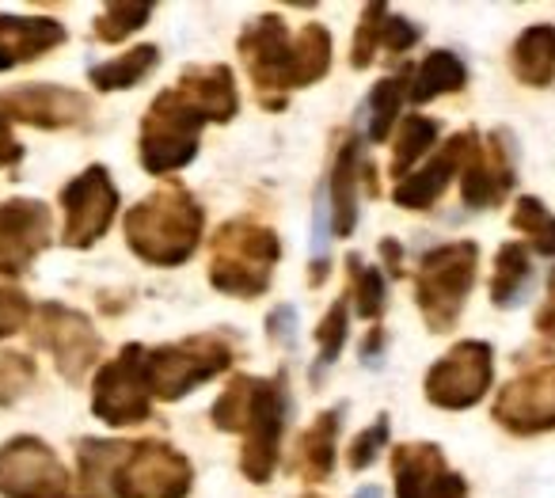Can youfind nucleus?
<instances>
[{"mask_svg": "<svg viewBox=\"0 0 555 498\" xmlns=\"http://www.w3.org/2000/svg\"><path fill=\"white\" fill-rule=\"evenodd\" d=\"M126 247L149 267H183L194 259L206 232V209L186 187L164 183L126 209Z\"/></svg>", "mask_w": 555, "mask_h": 498, "instance_id": "1", "label": "nucleus"}, {"mask_svg": "<svg viewBox=\"0 0 555 498\" xmlns=\"http://www.w3.org/2000/svg\"><path fill=\"white\" fill-rule=\"evenodd\" d=\"M278 263H282V240L255 217H229L209 240V285L224 297H262Z\"/></svg>", "mask_w": 555, "mask_h": 498, "instance_id": "2", "label": "nucleus"}, {"mask_svg": "<svg viewBox=\"0 0 555 498\" xmlns=\"http://www.w3.org/2000/svg\"><path fill=\"white\" fill-rule=\"evenodd\" d=\"M479 244L476 240H453L423 255L415 270V301L423 323L434 335H449L464 316L468 293L476 285Z\"/></svg>", "mask_w": 555, "mask_h": 498, "instance_id": "3", "label": "nucleus"}, {"mask_svg": "<svg viewBox=\"0 0 555 498\" xmlns=\"http://www.w3.org/2000/svg\"><path fill=\"white\" fill-rule=\"evenodd\" d=\"M236 361V346L224 331H202V335L164 343L149 350V381H153V399L176 404V399L198 392L214 376L229 373Z\"/></svg>", "mask_w": 555, "mask_h": 498, "instance_id": "4", "label": "nucleus"}, {"mask_svg": "<svg viewBox=\"0 0 555 498\" xmlns=\"http://www.w3.org/2000/svg\"><path fill=\"white\" fill-rule=\"evenodd\" d=\"M202 126H206V118L176 88L156 92V100L149 103L145 118H141V138H138L141 168L149 176H171V171L194 164L202 145Z\"/></svg>", "mask_w": 555, "mask_h": 498, "instance_id": "5", "label": "nucleus"}, {"mask_svg": "<svg viewBox=\"0 0 555 498\" xmlns=\"http://www.w3.org/2000/svg\"><path fill=\"white\" fill-rule=\"evenodd\" d=\"M236 54L247 65V77L255 85V95L267 111H286V95L297 88L294 69V39H289L286 20L278 12H262L240 31Z\"/></svg>", "mask_w": 555, "mask_h": 498, "instance_id": "6", "label": "nucleus"}, {"mask_svg": "<svg viewBox=\"0 0 555 498\" xmlns=\"http://www.w3.org/2000/svg\"><path fill=\"white\" fill-rule=\"evenodd\" d=\"M194 487V464L176 445L141 437L126 442L111 475L107 498H186Z\"/></svg>", "mask_w": 555, "mask_h": 498, "instance_id": "7", "label": "nucleus"}, {"mask_svg": "<svg viewBox=\"0 0 555 498\" xmlns=\"http://www.w3.org/2000/svg\"><path fill=\"white\" fill-rule=\"evenodd\" d=\"M92 414L111 430L141 426L153 414V381H149V346L126 343L107 366L95 369Z\"/></svg>", "mask_w": 555, "mask_h": 498, "instance_id": "8", "label": "nucleus"}, {"mask_svg": "<svg viewBox=\"0 0 555 498\" xmlns=\"http://www.w3.org/2000/svg\"><path fill=\"white\" fill-rule=\"evenodd\" d=\"M494 381V350L483 339H461L453 343L423 376V396L438 411H468L491 392Z\"/></svg>", "mask_w": 555, "mask_h": 498, "instance_id": "9", "label": "nucleus"}, {"mask_svg": "<svg viewBox=\"0 0 555 498\" xmlns=\"http://www.w3.org/2000/svg\"><path fill=\"white\" fill-rule=\"evenodd\" d=\"M31 343L42 346L54 358L57 373L69 384H85V376L92 373L103 354V339L95 331V323L85 312H77L69 305H57V301H47V305L35 308Z\"/></svg>", "mask_w": 555, "mask_h": 498, "instance_id": "10", "label": "nucleus"}, {"mask_svg": "<svg viewBox=\"0 0 555 498\" xmlns=\"http://www.w3.org/2000/svg\"><path fill=\"white\" fill-rule=\"evenodd\" d=\"M289 419V384L286 373L255 376L251 411L244 426V449H240V472L251 483H270L278 468V449Z\"/></svg>", "mask_w": 555, "mask_h": 498, "instance_id": "11", "label": "nucleus"}, {"mask_svg": "<svg viewBox=\"0 0 555 498\" xmlns=\"http://www.w3.org/2000/svg\"><path fill=\"white\" fill-rule=\"evenodd\" d=\"M62 214H65V229H62V244L73 252H88L107 237L111 221L118 217V187L111 179V171L103 164H92L80 176H73L62 187Z\"/></svg>", "mask_w": 555, "mask_h": 498, "instance_id": "12", "label": "nucleus"}, {"mask_svg": "<svg viewBox=\"0 0 555 498\" xmlns=\"http://www.w3.org/2000/svg\"><path fill=\"white\" fill-rule=\"evenodd\" d=\"M0 495L4 498H69L73 475L42 437L20 434L0 445Z\"/></svg>", "mask_w": 555, "mask_h": 498, "instance_id": "13", "label": "nucleus"}, {"mask_svg": "<svg viewBox=\"0 0 555 498\" xmlns=\"http://www.w3.org/2000/svg\"><path fill=\"white\" fill-rule=\"evenodd\" d=\"M491 419L517 437L547 434L555 430V358L529 366L502 384L491 407Z\"/></svg>", "mask_w": 555, "mask_h": 498, "instance_id": "14", "label": "nucleus"}, {"mask_svg": "<svg viewBox=\"0 0 555 498\" xmlns=\"http://www.w3.org/2000/svg\"><path fill=\"white\" fill-rule=\"evenodd\" d=\"M517 187V145L509 130L479 138L461 168V199L468 209H499Z\"/></svg>", "mask_w": 555, "mask_h": 498, "instance_id": "15", "label": "nucleus"}, {"mask_svg": "<svg viewBox=\"0 0 555 498\" xmlns=\"http://www.w3.org/2000/svg\"><path fill=\"white\" fill-rule=\"evenodd\" d=\"M0 115L35 130H80L92 118V100L62 85H16L0 92Z\"/></svg>", "mask_w": 555, "mask_h": 498, "instance_id": "16", "label": "nucleus"}, {"mask_svg": "<svg viewBox=\"0 0 555 498\" xmlns=\"http://www.w3.org/2000/svg\"><path fill=\"white\" fill-rule=\"evenodd\" d=\"M396 498H468V480L453 472L434 442H403L392 449Z\"/></svg>", "mask_w": 555, "mask_h": 498, "instance_id": "17", "label": "nucleus"}, {"mask_svg": "<svg viewBox=\"0 0 555 498\" xmlns=\"http://www.w3.org/2000/svg\"><path fill=\"white\" fill-rule=\"evenodd\" d=\"M54 237L50 206L39 199H9L0 202V267L20 274L27 270Z\"/></svg>", "mask_w": 555, "mask_h": 498, "instance_id": "18", "label": "nucleus"}, {"mask_svg": "<svg viewBox=\"0 0 555 498\" xmlns=\"http://www.w3.org/2000/svg\"><path fill=\"white\" fill-rule=\"evenodd\" d=\"M476 141H479L476 130L453 133V138H449L446 145L430 156V164H423V168H415L408 179L396 183V191H392L396 206L400 209H430L434 202L449 191V183L461 176L464 161H468V153L476 149Z\"/></svg>", "mask_w": 555, "mask_h": 498, "instance_id": "19", "label": "nucleus"}, {"mask_svg": "<svg viewBox=\"0 0 555 498\" xmlns=\"http://www.w3.org/2000/svg\"><path fill=\"white\" fill-rule=\"evenodd\" d=\"M65 42L69 31L54 16H0V73L39 62Z\"/></svg>", "mask_w": 555, "mask_h": 498, "instance_id": "20", "label": "nucleus"}, {"mask_svg": "<svg viewBox=\"0 0 555 498\" xmlns=\"http://www.w3.org/2000/svg\"><path fill=\"white\" fill-rule=\"evenodd\" d=\"M362 133H350L339 145L332 164V179H327V199H332V237L347 240L358 229V199H362Z\"/></svg>", "mask_w": 555, "mask_h": 498, "instance_id": "21", "label": "nucleus"}, {"mask_svg": "<svg viewBox=\"0 0 555 498\" xmlns=\"http://www.w3.org/2000/svg\"><path fill=\"white\" fill-rule=\"evenodd\" d=\"M176 92L198 111L206 123H232L240 111L236 77L229 65H191L176 80Z\"/></svg>", "mask_w": 555, "mask_h": 498, "instance_id": "22", "label": "nucleus"}, {"mask_svg": "<svg viewBox=\"0 0 555 498\" xmlns=\"http://www.w3.org/2000/svg\"><path fill=\"white\" fill-rule=\"evenodd\" d=\"M347 407H332V411H320L312 419V426L297 437L294 449V472L305 483H324L335 472V442H339V426Z\"/></svg>", "mask_w": 555, "mask_h": 498, "instance_id": "23", "label": "nucleus"}, {"mask_svg": "<svg viewBox=\"0 0 555 498\" xmlns=\"http://www.w3.org/2000/svg\"><path fill=\"white\" fill-rule=\"evenodd\" d=\"M509 73L525 88H547L555 80V27L532 24L509 47Z\"/></svg>", "mask_w": 555, "mask_h": 498, "instance_id": "24", "label": "nucleus"}, {"mask_svg": "<svg viewBox=\"0 0 555 498\" xmlns=\"http://www.w3.org/2000/svg\"><path fill=\"white\" fill-rule=\"evenodd\" d=\"M468 88V65L453 54V50H430L411 73V92L408 103H430L438 95H456Z\"/></svg>", "mask_w": 555, "mask_h": 498, "instance_id": "25", "label": "nucleus"}, {"mask_svg": "<svg viewBox=\"0 0 555 498\" xmlns=\"http://www.w3.org/2000/svg\"><path fill=\"white\" fill-rule=\"evenodd\" d=\"M160 65V50L153 42H141V47H130L122 58H111V62H100L88 69V80H92L95 92H126V88H138L141 80H149V73Z\"/></svg>", "mask_w": 555, "mask_h": 498, "instance_id": "26", "label": "nucleus"}, {"mask_svg": "<svg viewBox=\"0 0 555 498\" xmlns=\"http://www.w3.org/2000/svg\"><path fill=\"white\" fill-rule=\"evenodd\" d=\"M411 73H415V65H403L400 73H388V77H380L377 85H373L365 111H370V141H377V145L380 141H388L396 118H400V107L408 103Z\"/></svg>", "mask_w": 555, "mask_h": 498, "instance_id": "27", "label": "nucleus"}, {"mask_svg": "<svg viewBox=\"0 0 555 498\" xmlns=\"http://www.w3.org/2000/svg\"><path fill=\"white\" fill-rule=\"evenodd\" d=\"M529 278H532V259L525 244H502L494 255V274H491V305L499 308H514L517 301L529 293Z\"/></svg>", "mask_w": 555, "mask_h": 498, "instance_id": "28", "label": "nucleus"}, {"mask_svg": "<svg viewBox=\"0 0 555 498\" xmlns=\"http://www.w3.org/2000/svg\"><path fill=\"white\" fill-rule=\"evenodd\" d=\"M438 130H441L438 118H426V115H408V118H403L400 138H396V145H392V176H396V183H400V179H408L411 171H415V164L430 153V145L438 141Z\"/></svg>", "mask_w": 555, "mask_h": 498, "instance_id": "29", "label": "nucleus"}, {"mask_svg": "<svg viewBox=\"0 0 555 498\" xmlns=\"http://www.w3.org/2000/svg\"><path fill=\"white\" fill-rule=\"evenodd\" d=\"M332 31L324 24H309L294 39V69H297V88L320 85L332 69Z\"/></svg>", "mask_w": 555, "mask_h": 498, "instance_id": "30", "label": "nucleus"}, {"mask_svg": "<svg viewBox=\"0 0 555 498\" xmlns=\"http://www.w3.org/2000/svg\"><path fill=\"white\" fill-rule=\"evenodd\" d=\"M509 225L525 237V247L544 259H555V214L532 194H521L514 202V214H509Z\"/></svg>", "mask_w": 555, "mask_h": 498, "instance_id": "31", "label": "nucleus"}, {"mask_svg": "<svg viewBox=\"0 0 555 498\" xmlns=\"http://www.w3.org/2000/svg\"><path fill=\"white\" fill-rule=\"evenodd\" d=\"M153 0H115L103 4V12L92 20V35L100 42H126L153 20Z\"/></svg>", "mask_w": 555, "mask_h": 498, "instance_id": "32", "label": "nucleus"}, {"mask_svg": "<svg viewBox=\"0 0 555 498\" xmlns=\"http://www.w3.org/2000/svg\"><path fill=\"white\" fill-rule=\"evenodd\" d=\"M347 328H350V293H343V297L332 301V308H327V316L320 320L317 328V361H312V384L324 381L327 369L339 361L343 346H347Z\"/></svg>", "mask_w": 555, "mask_h": 498, "instance_id": "33", "label": "nucleus"}, {"mask_svg": "<svg viewBox=\"0 0 555 498\" xmlns=\"http://www.w3.org/2000/svg\"><path fill=\"white\" fill-rule=\"evenodd\" d=\"M347 274H350V305L358 308V316L380 323L388 305V282L380 267H365L358 255H347Z\"/></svg>", "mask_w": 555, "mask_h": 498, "instance_id": "34", "label": "nucleus"}, {"mask_svg": "<svg viewBox=\"0 0 555 498\" xmlns=\"http://www.w3.org/2000/svg\"><path fill=\"white\" fill-rule=\"evenodd\" d=\"M251 392H255V376L236 373L224 392L217 396V404L209 407V422L224 434H244L247 426V411H251Z\"/></svg>", "mask_w": 555, "mask_h": 498, "instance_id": "35", "label": "nucleus"}, {"mask_svg": "<svg viewBox=\"0 0 555 498\" xmlns=\"http://www.w3.org/2000/svg\"><path fill=\"white\" fill-rule=\"evenodd\" d=\"M31 316H35V305L24 285H20V274L0 267V343L20 335L24 328H31Z\"/></svg>", "mask_w": 555, "mask_h": 498, "instance_id": "36", "label": "nucleus"}, {"mask_svg": "<svg viewBox=\"0 0 555 498\" xmlns=\"http://www.w3.org/2000/svg\"><path fill=\"white\" fill-rule=\"evenodd\" d=\"M385 20H388V4L385 0H373L362 9V20L354 27V42H350V65L354 69H370L373 58L380 50V31H385Z\"/></svg>", "mask_w": 555, "mask_h": 498, "instance_id": "37", "label": "nucleus"}, {"mask_svg": "<svg viewBox=\"0 0 555 498\" xmlns=\"http://www.w3.org/2000/svg\"><path fill=\"white\" fill-rule=\"evenodd\" d=\"M35 358L24 350H0V407H12L35 388Z\"/></svg>", "mask_w": 555, "mask_h": 498, "instance_id": "38", "label": "nucleus"}, {"mask_svg": "<svg viewBox=\"0 0 555 498\" xmlns=\"http://www.w3.org/2000/svg\"><path fill=\"white\" fill-rule=\"evenodd\" d=\"M388 430H392V419L380 411L377 419H373V426H365L362 434L354 437V445H350V452H347L350 472H365V468L377 460V452L388 445Z\"/></svg>", "mask_w": 555, "mask_h": 498, "instance_id": "39", "label": "nucleus"}, {"mask_svg": "<svg viewBox=\"0 0 555 498\" xmlns=\"http://www.w3.org/2000/svg\"><path fill=\"white\" fill-rule=\"evenodd\" d=\"M418 39H423V31H418L408 16H392V12H388L385 31H380V47H385L388 54H403V50H411Z\"/></svg>", "mask_w": 555, "mask_h": 498, "instance_id": "40", "label": "nucleus"}, {"mask_svg": "<svg viewBox=\"0 0 555 498\" xmlns=\"http://www.w3.org/2000/svg\"><path fill=\"white\" fill-rule=\"evenodd\" d=\"M267 335H270V343H278V346H294V339H297V308L294 305L274 308V312L267 316Z\"/></svg>", "mask_w": 555, "mask_h": 498, "instance_id": "41", "label": "nucleus"}, {"mask_svg": "<svg viewBox=\"0 0 555 498\" xmlns=\"http://www.w3.org/2000/svg\"><path fill=\"white\" fill-rule=\"evenodd\" d=\"M385 328L380 323H373L370 328V335L362 339V350H358V358H362V366H370V369H377L380 366V358H385Z\"/></svg>", "mask_w": 555, "mask_h": 498, "instance_id": "42", "label": "nucleus"}, {"mask_svg": "<svg viewBox=\"0 0 555 498\" xmlns=\"http://www.w3.org/2000/svg\"><path fill=\"white\" fill-rule=\"evenodd\" d=\"M537 331L555 343V270L547 274V293H544V305H540V312H537Z\"/></svg>", "mask_w": 555, "mask_h": 498, "instance_id": "43", "label": "nucleus"}, {"mask_svg": "<svg viewBox=\"0 0 555 498\" xmlns=\"http://www.w3.org/2000/svg\"><path fill=\"white\" fill-rule=\"evenodd\" d=\"M380 259H385V274L388 278H403V244L392 237L380 240Z\"/></svg>", "mask_w": 555, "mask_h": 498, "instance_id": "44", "label": "nucleus"}, {"mask_svg": "<svg viewBox=\"0 0 555 498\" xmlns=\"http://www.w3.org/2000/svg\"><path fill=\"white\" fill-rule=\"evenodd\" d=\"M20 161H24V145H20L9 126H4V130H0V168H12V164H20Z\"/></svg>", "mask_w": 555, "mask_h": 498, "instance_id": "45", "label": "nucleus"}, {"mask_svg": "<svg viewBox=\"0 0 555 498\" xmlns=\"http://www.w3.org/2000/svg\"><path fill=\"white\" fill-rule=\"evenodd\" d=\"M354 498H380V490H377V487H362Z\"/></svg>", "mask_w": 555, "mask_h": 498, "instance_id": "46", "label": "nucleus"}, {"mask_svg": "<svg viewBox=\"0 0 555 498\" xmlns=\"http://www.w3.org/2000/svg\"><path fill=\"white\" fill-rule=\"evenodd\" d=\"M4 126H9V123H4V115H0V130H4Z\"/></svg>", "mask_w": 555, "mask_h": 498, "instance_id": "47", "label": "nucleus"}, {"mask_svg": "<svg viewBox=\"0 0 555 498\" xmlns=\"http://www.w3.org/2000/svg\"><path fill=\"white\" fill-rule=\"evenodd\" d=\"M301 498H320V495H301Z\"/></svg>", "mask_w": 555, "mask_h": 498, "instance_id": "48", "label": "nucleus"}, {"mask_svg": "<svg viewBox=\"0 0 555 498\" xmlns=\"http://www.w3.org/2000/svg\"><path fill=\"white\" fill-rule=\"evenodd\" d=\"M69 498H85V495H69Z\"/></svg>", "mask_w": 555, "mask_h": 498, "instance_id": "49", "label": "nucleus"}]
</instances>
